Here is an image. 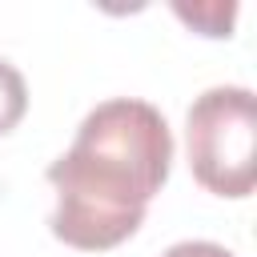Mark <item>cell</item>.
Wrapping results in <instances>:
<instances>
[{
	"label": "cell",
	"mask_w": 257,
	"mask_h": 257,
	"mask_svg": "<svg viewBox=\"0 0 257 257\" xmlns=\"http://www.w3.org/2000/svg\"><path fill=\"white\" fill-rule=\"evenodd\" d=\"M193 177L217 197H249L257 181V104L241 84L205 88L185 116Z\"/></svg>",
	"instance_id": "7a4b0ae2"
},
{
	"label": "cell",
	"mask_w": 257,
	"mask_h": 257,
	"mask_svg": "<svg viewBox=\"0 0 257 257\" xmlns=\"http://www.w3.org/2000/svg\"><path fill=\"white\" fill-rule=\"evenodd\" d=\"M173 165V133L149 100L96 104L64 157L48 165L56 209L52 233L72 249H112L137 233Z\"/></svg>",
	"instance_id": "6da1fadb"
},
{
	"label": "cell",
	"mask_w": 257,
	"mask_h": 257,
	"mask_svg": "<svg viewBox=\"0 0 257 257\" xmlns=\"http://www.w3.org/2000/svg\"><path fill=\"white\" fill-rule=\"evenodd\" d=\"M24 108H28V84H24V76L0 56V137L20 124Z\"/></svg>",
	"instance_id": "3957f363"
},
{
	"label": "cell",
	"mask_w": 257,
	"mask_h": 257,
	"mask_svg": "<svg viewBox=\"0 0 257 257\" xmlns=\"http://www.w3.org/2000/svg\"><path fill=\"white\" fill-rule=\"evenodd\" d=\"M233 12L237 4H177V16H185L189 24H201L205 36H229V24H233Z\"/></svg>",
	"instance_id": "277c9868"
},
{
	"label": "cell",
	"mask_w": 257,
	"mask_h": 257,
	"mask_svg": "<svg viewBox=\"0 0 257 257\" xmlns=\"http://www.w3.org/2000/svg\"><path fill=\"white\" fill-rule=\"evenodd\" d=\"M161 257H237V253H229V249L217 245V241H177V245H169Z\"/></svg>",
	"instance_id": "5b68a950"
}]
</instances>
